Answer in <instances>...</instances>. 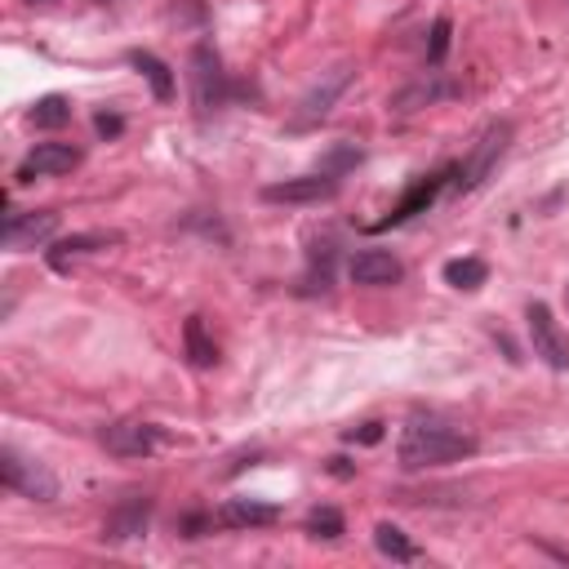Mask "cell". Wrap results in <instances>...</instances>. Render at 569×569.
<instances>
[{
	"mask_svg": "<svg viewBox=\"0 0 569 569\" xmlns=\"http://www.w3.org/2000/svg\"><path fill=\"white\" fill-rule=\"evenodd\" d=\"M94 129H98L103 138H116V134L125 129V120H120V116H112V112H98V116H94Z\"/></svg>",
	"mask_w": 569,
	"mask_h": 569,
	"instance_id": "d4e9b609",
	"label": "cell"
},
{
	"mask_svg": "<svg viewBox=\"0 0 569 569\" xmlns=\"http://www.w3.org/2000/svg\"><path fill=\"white\" fill-rule=\"evenodd\" d=\"M347 276H351V285H365V289H388V285H401L405 267H401V259L388 254V250H360V254L347 263Z\"/></svg>",
	"mask_w": 569,
	"mask_h": 569,
	"instance_id": "9c48e42d",
	"label": "cell"
},
{
	"mask_svg": "<svg viewBox=\"0 0 569 569\" xmlns=\"http://www.w3.org/2000/svg\"><path fill=\"white\" fill-rule=\"evenodd\" d=\"M76 165H81V147H72V143H36L28 151V160L19 165V182L59 178V173H72Z\"/></svg>",
	"mask_w": 569,
	"mask_h": 569,
	"instance_id": "30bf717a",
	"label": "cell"
},
{
	"mask_svg": "<svg viewBox=\"0 0 569 569\" xmlns=\"http://www.w3.org/2000/svg\"><path fill=\"white\" fill-rule=\"evenodd\" d=\"M338 173L320 169V173H298V178H285V182H267L263 187V201L267 206H320V201H334L338 197Z\"/></svg>",
	"mask_w": 569,
	"mask_h": 569,
	"instance_id": "8992f818",
	"label": "cell"
},
{
	"mask_svg": "<svg viewBox=\"0 0 569 569\" xmlns=\"http://www.w3.org/2000/svg\"><path fill=\"white\" fill-rule=\"evenodd\" d=\"M347 85H351V63L325 72V76L298 98V107H294V116H289V129H312V125H320V120L334 112V103L343 98Z\"/></svg>",
	"mask_w": 569,
	"mask_h": 569,
	"instance_id": "52a82bcc",
	"label": "cell"
},
{
	"mask_svg": "<svg viewBox=\"0 0 569 569\" xmlns=\"http://www.w3.org/2000/svg\"><path fill=\"white\" fill-rule=\"evenodd\" d=\"M187 76H192V103H197V112H201L206 120L228 107L232 81H228L223 59H219V50H214L210 41H201V45L192 50V59H187Z\"/></svg>",
	"mask_w": 569,
	"mask_h": 569,
	"instance_id": "7a4b0ae2",
	"label": "cell"
},
{
	"mask_svg": "<svg viewBox=\"0 0 569 569\" xmlns=\"http://www.w3.org/2000/svg\"><path fill=\"white\" fill-rule=\"evenodd\" d=\"M151 512H156V503L147 498V494H129V498H120L112 512H107V520H103V542H134V538H143L147 534V525H151Z\"/></svg>",
	"mask_w": 569,
	"mask_h": 569,
	"instance_id": "ba28073f",
	"label": "cell"
},
{
	"mask_svg": "<svg viewBox=\"0 0 569 569\" xmlns=\"http://www.w3.org/2000/svg\"><path fill=\"white\" fill-rule=\"evenodd\" d=\"M182 347H187V360H192L197 369H214L219 365V343L206 329V316H187L182 320Z\"/></svg>",
	"mask_w": 569,
	"mask_h": 569,
	"instance_id": "e0dca14e",
	"label": "cell"
},
{
	"mask_svg": "<svg viewBox=\"0 0 569 569\" xmlns=\"http://www.w3.org/2000/svg\"><path fill=\"white\" fill-rule=\"evenodd\" d=\"M441 276H445V285H454V289H481V285L489 281V263H485V259H450Z\"/></svg>",
	"mask_w": 569,
	"mask_h": 569,
	"instance_id": "ffe728a7",
	"label": "cell"
},
{
	"mask_svg": "<svg viewBox=\"0 0 569 569\" xmlns=\"http://www.w3.org/2000/svg\"><path fill=\"white\" fill-rule=\"evenodd\" d=\"M373 547L383 551L388 560H397V565H410V560H419V556H423V551H419V547H414L397 525H388V520H383V525H373Z\"/></svg>",
	"mask_w": 569,
	"mask_h": 569,
	"instance_id": "d6986e66",
	"label": "cell"
},
{
	"mask_svg": "<svg viewBox=\"0 0 569 569\" xmlns=\"http://www.w3.org/2000/svg\"><path fill=\"white\" fill-rule=\"evenodd\" d=\"M112 245H120V232H76V236L54 241V245L45 250V263H50L54 272H67L76 259L98 254V250H112Z\"/></svg>",
	"mask_w": 569,
	"mask_h": 569,
	"instance_id": "5bb4252c",
	"label": "cell"
},
{
	"mask_svg": "<svg viewBox=\"0 0 569 569\" xmlns=\"http://www.w3.org/2000/svg\"><path fill=\"white\" fill-rule=\"evenodd\" d=\"M28 120H32L36 129H63V125L72 120V103H67L63 94H45V98L28 112Z\"/></svg>",
	"mask_w": 569,
	"mask_h": 569,
	"instance_id": "44dd1931",
	"label": "cell"
},
{
	"mask_svg": "<svg viewBox=\"0 0 569 569\" xmlns=\"http://www.w3.org/2000/svg\"><path fill=\"white\" fill-rule=\"evenodd\" d=\"M454 94H463L459 81H445L441 72H428V76H419L414 85L397 89L388 107H392L397 116H410V112H423V107H432V103H441V98H454Z\"/></svg>",
	"mask_w": 569,
	"mask_h": 569,
	"instance_id": "7c38bea8",
	"label": "cell"
},
{
	"mask_svg": "<svg viewBox=\"0 0 569 569\" xmlns=\"http://www.w3.org/2000/svg\"><path fill=\"white\" fill-rule=\"evenodd\" d=\"M54 228H59V214H54V210H32V214L10 210V214H6V245H10V250H32V245L50 241Z\"/></svg>",
	"mask_w": 569,
	"mask_h": 569,
	"instance_id": "4fadbf2b",
	"label": "cell"
},
{
	"mask_svg": "<svg viewBox=\"0 0 569 569\" xmlns=\"http://www.w3.org/2000/svg\"><path fill=\"white\" fill-rule=\"evenodd\" d=\"M129 63H134V67H138V76L151 85L156 103H169V98H173V89H178V85H173V72H169V63H160L151 50H134V54H129Z\"/></svg>",
	"mask_w": 569,
	"mask_h": 569,
	"instance_id": "ac0fdd59",
	"label": "cell"
},
{
	"mask_svg": "<svg viewBox=\"0 0 569 569\" xmlns=\"http://www.w3.org/2000/svg\"><path fill=\"white\" fill-rule=\"evenodd\" d=\"M441 182H445V173H436V178H419L410 192H405V201L383 219V223H373V232H383V228H397V223H410L414 214H423L432 201H436V192H441Z\"/></svg>",
	"mask_w": 569,
	"mask_h": 569,
	"instance_id": "2e32d148",
	"label": "cell"
},
{
	"mask_svg": "<svg viewBox=\"0 0 569 569\" xmlns=\"http://www.w3.org/2000/svg\"><path fill=\"white\" fill-rule=\"evenodd\" d=\"M219 520H223L228 529H267V525H276V520H281V507H272V503H254V498H232V503H223Z\"/></svg>",
	"mask_w": 569,
	"mask_h": 569,
	"instance_id": "9a60e30c",
	"label": "cell"
},
{
	"mask_svg": "<svg viewBox=\"0 0 569 569\" xmlns=\"http://www.w3.org/2000/svg\"><path fill=\"white\" fill-rule=\"evenodd\" d=\"M356 160H360V151H356V147H338V151H329V160H325L320 169H329V173H338V178H343V169H351Z\"/></svg>",
	"mask_w": 569,
	"mask_h": 569,
	"instance_id": "cb8c5ba5",
	"label": "cell"
},
{
	"mask_svg": "<svg viewBox=\"0 0 569 569\" xmlns=\"http://www.w3.org/2000/svg\"><path fill=\"white\" fill-rule=\"evenodd\" d=\"M307 534H312L316 542H334V538L347 534V520H343L338 507H316V512L307 516Z\"/></svg>",
	"mask_w": 569,
	"mask_h": 569,
	"instance_id": "7402d4cb",
	"label": "cell"
},
{
	"mask_svg": "<svg viewBox=\"0 0 569 569\" xmlns=\"http://www.w3.org/2000/svg\"><path fill=\"white\" fill-rule=\"evenodd\" d=\"M472 454H476V436L467 428H459L454 419H441V414H414L401 428V445H397V459H401L405 472L463 463Z\"/></svg>",
	"mask_w": 569,
	"mask_h": 569,
	"instance_id": "6da1fadb",
	"label": "cell"
},
{
	"mask_svg": "<svg viewBox=\"0 0 569 569\" xmlns=\"http://www.w3.org/2000/svg\"><path fill=\"white\" fill-rule=\"evenodd\" d=\"M525 320H529V343H534V356H538L547 369L565 373V369H569V334L560 329L556 312H551L547 303H529Z\"/></svg>",
	"mask_w": 569,
	"mask_h": 569,
	"instance_id": "5b68a950",
	"label": "cell"
},
{
	"mask_svg": "<svg viewBox=\"0 0 569 569\" xmlns=\"http://www.w3.org/2000/svg\"><path fill=\"white\" fill-rule=\"evenodd\" d=\"M450 19H436L432 23V41H428V67H441L445 63V54H450Z\"/></svg>",
	"mask_w": 569,
	"mask_h": 569,
	"instance_id": "603a6c76",
	"label": "cell"
},
{
	"mask_svg": "<svg viewBox=\"0 0 569 569\" xmlns=\"http://www.w3.org/2000/svg\"><path fill=\"white\" fill-rule=\"evenodd\" d=\"M512 120H489L485 125V134L476 138V147H472V156L463 160V169H459V178H454V187L459 192H476V187L498 169V160H503V151L512 147Z\"/></svg>",
	"mask_w": 569,
	"mask_h": 569,
	"instance_id": "277c9868",
	"label": "cell"
},
{
	"mask_svg": "<svg viewBox=\"0 0 569 569\" xmlns=\"http://www.w3.org/2000/svg\"><path fill=\"white\" fill-rule=\"evenodd\" d=\"M0 481H6V489L23 494L32 503H54L59 498V476L45 463H36L23 450H14V445L0 450Z\"/></svg>",
	"mask_w": 569,
	"mask_h": 569,
	"instance_id": "3957f363",
	"label": "cell"
},
{
	"mask_svg": "<svg viewBox=\"0 0 569 569\" xmlns=\"http://www.w3.org/2000/svg\"><path fill=\"white\" fill-rule=\"evenodd\" d=\"M347 441H360V445H378V441H383V423H365L360 432H347Z\"/></svg>",
	"mask_w": 569,
	"mask_h": 569,
	"instance_id": "484cf974",
	"label": "cell"
},
{
	"mask_svg": "<svg viewBox=\"0 0 569 569\" xmlns=\"http://www.w3.org/2000/svg\"><path fill=\"white\" fill-rule=\"evenodd\" d=\"M32 6H50V0H32Z\"/></svg>",
	"mask_w": 569,
	"mask_h": 569,
	"instance_id": "4316f807",
	"label": "cell"
},
{
	"mask_svg": "<svg viewBox=\"0 0 569 569\" xmlns=\"http://www.w3.org/2000/svg\"><path fill=\"white\" fill-rule=\"evenodd\" d=\"M103 445H107V454H116V459H147V454H156V445H160V428L138 423V419H125V423L103 428Z\"/></svg>",
	"mask_w": 569,
	"mask_h": 569,
	"instance_id": "8fae6325",
	"label": "cell"
}]
</instances>
